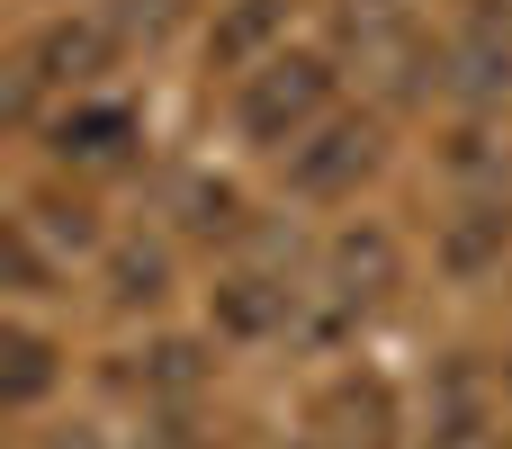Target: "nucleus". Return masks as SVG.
<instances>
[{
    "instance_id": "f257e3e1",
    "label": "nucleus",
    "mask_w": 512,
    "mask_h": 449,
    "mask_svg": "<svg viewBox=\"0 0 512 449\" xmlns=\"http://www.w3.org/2000/svg\"><path fill=\"white\" fill-rule=\"evenodd\" d=\"M333 99V72L315 54H270L252 81H243V135L252 144H297V126H315Z\"/></svg>"
},
{
    "instance_id": "f03ea898",
    "label": "nucleus",
    "mask_w": 512,
    "mask_h": 449,
    "mask_svg": "<svg viewBox=\"0 0 512 449\" xmlns=\"http://www.w3.org/2000/svg\"><path fill=\"white\" fill-rule=\"evenodd\" d=\"M369 171H378V126H360V117H342V126H324L315 144L288 153V180H297L306 198H342V189H360Z\"/></svg>"
},
{
    "instance_id": "7ed1b4c3",
    "label": "nucleus",
    "mask_w": 512,
    "mask_h": 449,
    "mask_svg": "<svg viewBox=\"0 0 512 449\" xmlns=\"http://www.w3.org/2000/svg\"><path fill=\"white\" fill-rule=\"evenodd\" d=\"M396 288V243L369 225V234H342L333 243V297H351V306H369V297H387Z\"/></svg>"
},
{
    "instance_id": "20e7f679",
    "label": "nucleus",
    "mask_w": 512,
    "mask_h": 449,
    "mask_svg": "<svg viewBox=\"0 0 512 449\" xmlns=\"http://www.w3.org/2000/svg\"><path fill=\"white\" fill-rule=\"evenodd\" d=\"M54 144H63L72 162H117V153L135 144V117H126V108H72V117L54 126Z\"/></svg>"
},
{
    "instance_id": "39448f33",
    "label": "nucleus",
    "mask_w": 512,
    "mask_h": 449,
    "mask_svg": "<svg viewBox=\"0 0 512 449\" xmlns=\"http://www.w3.org/2000/svg\"><path fill=\"white\" fill-rule=\"evenodd\" d=\"M504 243H512V216H504V207H468V216L450 225L441 261H450V270H486V261H504Z\"/></svg>"
},
{
    "instance_id": "423d86ee",
    "label": "nucleus",
    "mask_w": 512,
    "mask_h": 449,
    "mask_svg": "<svg viewBox=\"0 0 512 449\" xmlns=\"http://www.w3.org/2000/svg\"><path fill=\"white\" fill-rule=\"evenodd\" d=\"M0 351H9V378H0V396H9V405H36V396L54 387V342H36V333L18 324Z\"/></svg>"
},
{
    "instance_id": "0eeeda50",
    "label": "nucleus",
    "mask_w": 512,
    "mask_h": 449,
    "mask_svg": "<svg viewBox=\"0 0 512 449\" xmlns=\"http://www.w3.org/2000/svg\"><path fill=\"white\" fill-rule=\"evenodd\" d=\"M279 315H288V306L270 297V279H225V288H216V324H225V333H270Z\"/></svg>"
},
{
    "instance_id": "6e6552de",
    "label": "nucleus",
    "mask_w": 512,
    "mask_h": 449,
    "mask_svg": "<svg viewBox=\"0 0 512 449\" xmlns=\"http://www.w3.org/2000/svg\"><path fill=\"white\" fill-rule=\"evenodd\" d=\"M459 90H468V99H504L512 90V45H495V36H459Z\"/></svg>"
},
{
    "instance_id": "1a4fd4ad",
    "label": "nucleus",
    "mask_w": 512,
    "mask_h": 449,
    "mask_svg": "<svg viewBox=\"0 0 512 449\" xmlns=\"http://www.w3.org/2000/svg\"><path fill=\"white\" fill-rule=\"evenodd\" d=\"M270 27H279V0H243V9H234V18L207 36V54H216V63H234V54H252Z\"/></svg>"
},
{
    "instance_id": "9d476101",
    "label": "nucleus",
    "mask_w": 512,
    "mask_h": 449,
    "mask_svg": "<svg viewBox=\"0 0 512 449\" xmlns=\"http://www.w3.org/2000/svg\"><path fill=\"white\" fill-rule=\"evenodd\" d=\"M117 297H162V252H117Z\"/></svg>"
},
{
    "instance_id": "9b49d317",
    "label": "nucleus",
    "mask_w": 512,
    "mask_h": 449,
    "mask_svg": "<svg viewBox=\"0 0 512 449\" xmlns=\"http://www.w3.org/2000/svg\"><path fill=\"white\" fill-rule=\"evenodd\" d=\"M45 449H99V441H90V432L72 423V432H54V441H45Z\"/></svg>"
},
{
    "instance_id": "f8f14e48",
    "label": "nucleus",
    "mask_w": 512,
    "mask_h": 449,
    "mask_svg": "<svg viewBox=\"0 0 512 449\" xmlns=\"http://www.w3.org/2000/svg\"><path fill=\"white\" fill-rule=\"evenodd\" d=\"M297 449H333V441H297Z\"/></svg>"
},
{
    "instance_id": "ddd939ff",
    "label": "nucleus",
    "mask_w": 512,
    "mask_h": 449,
    "mask_svg": "<svg viewBox=\"0 0 512 449\" xmlns=\"http://www.w3.org/2000/svg\"><path fill=\"white\" fill-rule=\"evenodd\" d=\"M495 449H504V441H495Z\"/></svg>"
}]
</instances>
